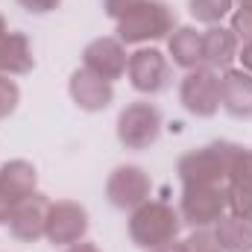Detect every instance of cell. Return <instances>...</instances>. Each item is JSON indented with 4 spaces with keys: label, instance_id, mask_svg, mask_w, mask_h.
<instances>
[{
    "label": "cell",
    "instance_id": "cell-1",
    "mask_svg": "<svg viewBox=\"0 0 252 252\" xmlns=\"http://www.w3.org/2000/svg\"><path fill=\"white\" fill-rule=\"evenodd\" d=\"M241 153L244 147L235 141H211L196 150H188L179 158L176 173L182 185H226Z\"/></svg>",
    "mask_w": 252,
    "mask_h": 252
},
{
    "label": "cell",
    "instance_id": "cell-2",
    "mask_svg": "<svg viewBox=\"0 0 252 252\" xmlns=\"http://www.w3.org/2000/svg\"><path fill=\"white\" fill-rule=\"evenodd\" d=\"M179 232H182V217L164 199H147L135 211H129V238L144 252L176 244Z\"/></svg>",
    "mask_w": 252,
    "mask_h": 252
},
{
    "label": "cell",
    "instance_id": "cell-3",
    "mask_svg": "<svg viewBox=\"0 0 252 252\" xmlns=\"http://www.w3.org/2000/svg\"><path fill=\"white\" fill-rule=\"evenodd\" d=\"M176 30V12L164 0H141L118 21V38L124 44H147L170 38Z\"/></svg>",
    "mask_w": 252,
    "mask_h": 252
},
{
    "label": "cell",
    "instance_id": "cell-4",
    "mask_svg": "<svg viewBox=\"0 0 252 252\" xmlns=\"http://www.w3.org/2000/svg\"><path fill=\"white\" fill-rule=\"evenodd\" d=\"M226 214H229L226 185H182V202H179L182 223L193 229H208L217 226V220Z\"/></svg>",
    "mask_w": 252,
    "mask_h": 252
},
{
    "label": "cell",
    "instance_id": "cell-5",
    "mask_svg": "<svg viewBox=\"0 0 252 252\" xmlns=\"http://www.w3.org/2000/svg\"><path fill=\"white\" fill-rule=\"evenodd\" d=\"M161 135V112L150 100H135L118 115V141L126 150H150Z\"/></svg>",
    "mask_w": 252,
    "mask_h": 252
},
{
    "label": "cell",
    "instance_id": "cell-6",
    "mask_svg": "<svg viewBox=\"0 0 252 252\" xmlns=\"http://www.w3.org/2000/svg\"><path fill=\"white\" fill-rule=\"evenodd\" d=\"M126 76H129V85L138 94L156 97V94H161V91L170 88L173 67H170V59L161 50H156V47H138L135 53H129Z\"/></svg>",
    "mask_w": 252,
    "mask_h": 252
},
{
    "label": "cell",
    "instance_id": "cell-7",
    "mask_svg": "<svg viewBox=\"0 0 252 252\" xmlns=\"http://www.w3.org/2000/svg\"><path fill=\"white\" fill-rule=\"evenodd\" d=\"M179 103L193 118H214L220 112V73L211 67H193L179 82Z\"/></svg>",
    "mask_w": 252,
    "mask_h": 252
},
{
    "label": "cell",
    "instance_id": "cell-8",
    "mask_svg": "<svg viewBox=\"0 0 252 252\" xmlns=\"http://www.w3.org/2000/svg\"><path fill=\"white\" fill-rule=\"evenodd\" d=\"M38 190V170L27 158H12L0 164V223L6 226L12 211Z\"/></svg>",
    "mask_w": 252,
    "mask_h": 252
},
{
    "label": "cell",
    "instance_id": "cell-9",
    "mask_svg": "<svg viewBox=\"0 0 252 252\" xmlns=\"http://www.w3.org/2000/svg\"><path fill=\"white\" fill-rule=\"evenodd\" d=\"M153 193V179L138 164H121L106 179V199L118 211H135Z\"/></svg>",
    "mask_w": 252,
    "mask_h": 252
},
{
    "label": "cell",
    "instance_id": "cell-10",
    "mask_svg": "<svg viewBox=\"0 0 252 252\" xmlns=\"http://www.w3.org/2000/svg\"><path fill=\"white\" fill-rule=\"evenodd\" d=\"M88 226H91V223H88L85 205H79V202H73V199H59V202H50L44 238H47L53 247H70V244L85 241Z\"/></svg>",
    "mask_w": 252,
    "mask_h": 252
},
{
    "label": "cell",
    "instance_id": "cell-11",
    "mask_svg": "<svg viewBox=\"0 0 252 252\" xmlns=\"http://www.w3.org/2000/svg\"><path fill=\"white\" fill-rule=\"evenodd\" d=\"M126 64H129V53H126V44L121 38H112V35H103V38H94L85 50H82V67L91 70L94 76L106 79V82H115L126 73Z\"/></svg>",
    "mask_w": 252,
    "mask_h": 252
},
{
    "label": "cell",
    "instance_id": "cell-12",
    "mask_svg": "<svg viewBox=\"0 0 252 252\" xmlns=\"http://www.w3.org/2000/svg\"><path fill=\"white\" fill-rule=\"evenodd\" d=\"M47 214H50V199L35 190L30 193L9 217V235L15 241H24V244H35L44 238V229H47Z\"/></svg>",
    "mask_w": 252,
    "mask_h": 252
},
{
    "label": "cell",
    "instance_id": "cell-13",
    "mask_svg": "<svg viewBox=\"0 0 252 252\" xmlns=\"http://www.w3.org/2000/svg\"><path fill=\"white\" fill-rule=\"evenodd\" d=\"M220 109L235 121H252V73L244 67L220 73Z\"/></svg>",
    "mask_w": 252,
    "mask_h": 252
},
{
    "label": "cell",
    "instance_id": "cell-14",
    "mask_svg": "<svg viewBox=\"0 0 252 252\" xmlns=\"http://www.w3.org/2000/svg\"><path fill=\"white\" fill-rule=\"evenodd\" d=\"M67 94H70V100H73L82 112H106V109L115 103V88H112V82L94 76V73L85 70V67H79V70L70 73V79H67Z\"/></svg>",
    "mask_w": 252,
    "mask_h": 252
},
{
    "label": "cell",
    "instance_id": "cell-15",
    "mask_svg": "<svg viewBox=\"0 0 252 252\" xmlns=\"http://www.w3.org/2000/svg\"><path fill=\"white\" fill-rule=\"evenodd\" d=\"M238 50H241V44H238V38H235V32H232L229 27L214 24V27H208V30L202 32L205 67H211V70H226V67H232V62L238 59Z\"/></svg>",
    "mask_w": 252,
    "mask_h": 252
},
{
    "label": "cell",
    "instance_id": "cell-16",
    "mask_svg": "<svg viewBox=\"0 0 252 252\" xmlns=\"http://www.w3.org/2000/svg\"><path fill=\"white\" fill-rule=\"evenodd\" d=\"M35 67V56L30 47V38L24 32H6L0 38V73L6 76H24Z\"/></svg>",
    "mask_w": 252,
    "mask_h": 252
},
{
    "label": "cell",
    "instance_id": "cell-17",
    "mask_svg": "<svg viewBox=\"0 0 252 252\" xmlns=\"http://www.w3.org/2000/svg\"><path fill=\"white\" fill-rule=\"evenodd\" d=\"M167 53L173 64L193 70V67H202L205 56H202V32L196 27H176L167 38Z\"/></svg>",
    "mask_w": 252,
    "mask_h": 252
},
{
    "label": "cell",
    "instance_id": "cell-18",
    "mask_svg": "<svg viewBox=\"0 0 252 252\" xmlns=\"http://www.w3.org/2000/svg\"><path fill=\"white\" fill-rule=\"evenodd\" d=\"M226 199L229 211L235 214H252V153L244 150L229 182H226Z\"/></svg>",
    "mask_w": 252,
    "mask_h": 252
},
{
    "label": "cell",
    "instance_id": "cell-19",
    "mask_svg": "<svg viewBox=\"0 0 252 252\" xmlns=\"http://www.w3.org/2000/svg\"><path fill=\"white\" fill-rule=\"evenodd\" d=\"M217 241L223 252H252V214H235L217 220Z\"/></svg>",
    "mask_w": 252,
    "mask_h": 252
},
{
    "label": "cell",
    "instance_id": "cell-20",
    "mask_svg": "<svg viewBox=\"0 0 252 252\" xmlns=\"http://www.w3.org/2000/svg\"><path fill=\"white\" fill-rule=\"evenodd\" d=\"M232 3L235 0H188V12H190V18H196L199 24L214 27V24H220L229 15Z\"/></svg>",
    "mask_w": 252,
    "mask_h": 252
},
{
    "label": "cell",
    "instance_id": "cell-21",
    "mask_svg": "<svg viewBox=\"0 0 252 252\" xmlns=\"http://www.w3.org/2000/svg\"><path fill=\"white\" fill-rule=\"evenodd\" d=\"M179 247H182V252H223L214 229H193Z\"/></svg>",
    "mask_w": 252,
    "mask_h": 252
},
{
    "label": "cell",
    "instance_id": "cell-22",
    "mask_svg": "<svg viewBox=\"0 0 252 252\" xmlns=\"http://www.w3.org/2000/svg\"><path fill=\"white\" fill-rule=\"evenodd\" d=\"M18 103H21V88H18V82H15L12 76L0 73V121H6L9 115H15Z\"/></svg>",
    "mask_w": 252,
    "mask_h": 252
},
{
    "label": "cell",
    "instance_id": "cell-23",
    "mask_svg": "<svg viewBox=\"0 0 252 252\" xmlns=\"http://www.w3.org/2000/svg\"><path fill=\"white\" fill-rule=\"evenodd\" d=\"M238 38L241 47H250L252 44V9H238L232 15V27H229Z\"/></svg>",
    "mask_w": 252,
    "mask_h": 252
},
{
    "label": "cell",
    "instance_id": "cell-24",
    "mask_svg": "<svg viewBox=\"0 0 252 252\" xmlns=\"http://www.w3.org/2000/svg\"><path fill=\"white\" fill-rule=\"evenodd\" d=\"M138 3H141V0H103V9H106V15H109V18L121 21L126 12H132Z\"/></svg>",
    "mask_w": 252,
    "mask_h": 252
},
{
    "label": "cell",
    "instance_id": "cell-25",
    "mask_svg": "<svg viewBox=\"0 0 252 252\" xmlns=\"http://www.w3.org/2000/svg\"><path fill=\"white\" fill-rule=\"evenodd\" d=\"M59 3H62V0H18V6H21L24 12H30V15H47V12H53Z\"/></svg>",
    "mask_w": 252,
    "mask_h": 252
},
{
    "label": "cell",
    "instance_id": "cell-26",
    "mask_svg": "<svg viewBox=\"0 0 252 252\" xmlns=\"http://www.w3.org/2000/svg\"><path fill=\"white\" fill-rule=\"evenodd\" d=\"M62 252H103L97 244H91V241H79V244H70V247H64Z\"/></svg>",
    "mask_w": 252,
    "mask_h": 252
},
{
    "label": "cell",
    "instance_id": "cell-27",
    "mask_svg": "<svg viewBox=\"0 0 252 252\" xmlns=\"http://www.w3.org/2000/svg\"><path fill=\"white\" fill-rule=\"evenodd\" d=\"M238 59H241V67H244L247 73H252V44L238 50Z\"/></svg>",
    "mask_w": 252,
    "mask_h": 252
},
{
    "label": "cell",
    "instance_id": "cell-28",
    "mask_svg": "<svg viewBox=\"0 0 252 252\" xmlns=\"http://www.w3.org/2000/svg\"><path fill=\"white\" fill-rule=\"evenodd\" d=\"M150 252H182L179 244H167V247H158V250H150Z\"/></svg>",
    "mask_w": 252,
    "mask_h": 252
},
{
    "label": "cell",
    "instance_id": "cell-29",
    "mask_svg": "<svg viewBox=\"0 0 252 252\" xmlns=\"http://www.w3.org/2000/svg\"><path fill=\"white\" fill-rule=\"evenodd\" d=\"M6 32H9V24H6V18H3V15H0V38H3V35H6Z\"/></svg>",
    "mask_w": 252,
    "mask_h": 252
},
{
    "label": "cell",
    "instance_id": "cell-30",
    "mask_svg": "<svg viewBox=\"0 0 252 252\" xmlns=\"http://www.w3.org/2000/svg\"><path fill=\"white\" fill-rule=\"evenodd\" d=\"M238 6L241 9H252V0H238Z\"/></svg>",
    "mask_w": 252,
    "mask_h": 252
}]
</instances>
